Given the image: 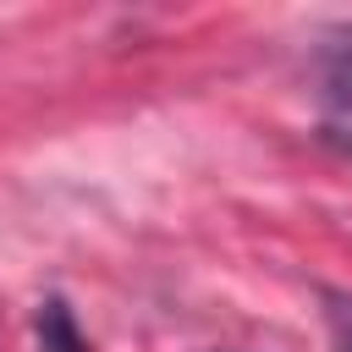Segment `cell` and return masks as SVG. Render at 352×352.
<instances>
[{
    "mask_svg": "<svg viewBox=\"0 0 352 352\" xmlns=\"http://www.w3.org/2000/svg\"><path fill=\"white\" fill-rule=\"evenodd\" d=\"M38 341H44V352H88V341H82V330L60 297H50L38 308Z\"/></svg>",
    "mask_w": 352,
    "mask_h": 352,
    "instance_id": "obj_2",
    "label": "cell"
},
{
    "mask_svg": "<svg viewBox=\"0 0 352 352\" xmlns=\"http://www.w3.org/2000/svg\"><path fill=\"white\" fill-rule=\"evenodd\" d=\"M319 94L330 110H352V28H336L319 50Z\"/></svg>",
    "mask_w": 352,
    "mask_h": 352,
    "instance_id": "obj_1",
    "label": "cell"
},
{
    "mask_svg": "<svg viewBox=\"0 0 352 352\" xmlns=\"http://www.w3.org/2000/svg\"><path fill=\"white\" fill-rule=\"evenodd\" d=\"M324 324H330V346L352 352V292H324Z\"/></svg>",
    "mask_w": 352,
    "mask_h": 352,
    "instance_id": "obj_3",
    "label": "cell"
}]
</instances>
